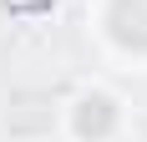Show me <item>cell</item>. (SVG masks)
<instances>
[{
  "label": "cell",
  "instance_id": "obj_2",
  "mask_svg": "<svg viewBox=\"0 0 147 142\" xmlns=\"http://www.w3.org/2000/svg\"><path fill=\"white\" fill-rule=\"evenodd\" d=\"M76 132H81V137H107V132H112V101H107V97L81 101V112H76Z\"/></svg>",
  "mask_w": 147,
  "mask_h": 142
},
{
  "label": "cell",
  "instance_id": "obj_1",
  "mask_svg": "<svg viewBox=\"0 0 147 142\" xmlns=\"http://www.w3.org/2000/svg\"><path fill=\"white\" fill-rule=\"evenodd\" d=\"M107 26H112V36H117L122 46L147 51V0H112Z\"/></svg>",
  "mask_w": 147,
  "mask_h": 142
}]
</instances>
